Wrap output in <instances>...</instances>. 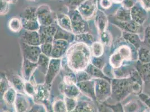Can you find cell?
<instances>
[{
  "mask_svg": "<svg viewBox=\"0 0 150 112\" xmlns=\"http://www.w3.org/2000/svg\"><path fill=\"white\" fill-rule=\"evenodd\" d=\"M1 112H5L4 111H1Z\"/></svg>",
  "mask_w": 150,
  "mask_h": 112,
  "instance_id": "58",
  "label": "cell"
},
{
  "mask_svg": "<svg viewBox=\"0 0 150 112\" xmlns=\"http://www.w3.org/2000/svg\"><path fill=\"white\" fill-rule=\"evenodd\" d=\"M144 40L146 42V43L150 47V26L145 31Z\"/></svg>",
  "mask_w": 150,
  "mask_h": 112,
  "instance_id": "51",
  "label": "cell"
},
{
  "mask_svg": "<svg viewBox=\"0 0 150 112\" xmlns=\"http://www.w3.org/2000/svg\"><path fill=\"white\" fill-rule=\"evenodd\" d=\"M111 85L112 94L110 98L115 101L114 104L125 99L132 89L131 82L123 78L113 79Z\"/></svg>",
  "mask_w": 150,
  "mask_h": 112,
  "instance_id": "2",
  "label": "cell"
},
{
  "mask_svg": "<svg viewBox=\"0 0 150 112\" xmlns=\"http://www.w3.org/2000/svg\"><path fill=\"white\" fill-rule=\"evenodd\" d=\"M77 105L71 112H98V104L91 99H77Z\"/></svg>",
  "mask_w": 150,
  "mask_h": 112,
  "instance_id": "14",
  "label": "cell"
},
{
  "mask_svg": "<svg viewBox=\"0 0 150 112\" xmlns=\"http://www.w3.org/2000/svg\"><path fill=\"white\" fill-rule=\"evenodd\" d=\"M116 19L120 22H128L132 20L131 10L123 6L120 7L115 13Z\"/></svg>",
  "mask_w": 150,
  "mask_h": 112,
  "instance_id": "25",
  "label": "cell"
},
{
  "mask_svg": "<svg viewBox=\"0 0 150 112\" xmlns=\"http://www.w3.org/2000/svg\"><path fill=\"white\" fill-rule=\"evenodd\" d=\"M37 7H28L21 15V19L25 20H38L37 13Z\"/></svg>",
  "mask_w": 150,
  "mask_h": 112,
  "instance_id": "31",
  "label": "cell"
},
{
  "mask_svg": "<svg viewBox=\"0 0 150 112\" xmlns=\"http://www.w3.org/2000/svg\"><path fill=\"white\" fill-rule=\"evenodd\" d=\"M0 87H1V95H4V94L6 92L7 90L10 87L9 86L8 82L6 78L5 77H1V82H0Z\"/></svg>",
  "mask_w": 150,
  "mask_h": 112,
  "instance_id": "45",
  "label": "cell"
},
{
  "mask_svg": "<svg viewBox=\"0 0 150 112\" xmlns=\"http://www.w3.org/2000/svg\"><path fill=\"white\" fill-rule=\"evenodd\" d=\"M125 112H140L141 106L136 100H131L123 106Z\"/></svg>",
  "mask_w": 150,
  "mask_h": 112,
  "instance_id": "34",
  "label": "cell"
},
{
  "mask_svg": "<svg viewBox=\"0 0 150 112\" xmlns=\"http://www.w3.org/2000/svg\"><path fill=\"white\" fill-rule=\"evenodd\" d=\"M57 29L58 28L55 24L49 26L40 25L38 32L40 35L41 44L45 43H53Z\"/></svg>",
  "mask_w": 150,
  "mask_h": 112,
  "instance_id": "10",
  "label": "cell"
},
{
  "mask_svg": "<svg viewBox=\"0 0 150 112\" xmlns=\"http://www.w3.org/2000/svg\"><path fill=\"white\" fill-rule=\"evenodd\" d=\"M21 48L23 50L24 58L31 62L37 63L39 57L42 53L40 46H33L22 42Z\"/></svg>",
  "mask_w": 150,
  "mask_h": 112,
  "instance_id": "11",
  "label": "cell"
},
{
  "mask_svg": "<svg viewBox=\"0 0 150 112\" xmlns=\"http://www.w3.org/2000/svg\"><path fill=\"white\" fill-rule=\"evenodd\" d=\"M144 102H145V103H146L147 106H149V108H150V98H148V99L145 100H144Z\"/></svg>",
  "mask_w": 150,
  "mask_h": 112,
  "instance_id": "55",
  "label": "cell"
},
{
  "mask_svg": "<svg viewBox=\"0 0 150 112\" xmlns=\"http://www.w3.org/2000/svg\"><path fill=\"white\" fill-rule=\"evenodd\" d=\"M38 63L24 58L23 65V75L25 81H30L34 72L37 69Z\"/></svg>",
  "mask_w": 150,
  "mask_h": 112,
  "instance_id": "19",
  "label": "cell"
},
{
  "mask_svg": "<svg viewBox=\"0 0 150 112\" xmlns=\"http://www.w3.org/2000/svg\"><path fill=\"white\" fill-rule=\"evenodd\" d=\"M38 112H44V111H41V110H40V109H39V111H38Z\"/></svg>",
  "mask_w": 150,
  "mask_h": 112,
  "instance_id": "57",
  "label": "cell"
},
{
  "mask_svg": "<svg viewBox=\"0 0 150 112\" xmlns=\"http://www.w3.org/2000/svg\"><path fill=\"white\" fill-rule=\"evenodd\" d=\"M23 28L28 31H38L40 25L38 20H25L21 19Z\"/></svg>",
  "mask_w": 150,
  "mask_h": 112,
  "instance_id": "29",
  "label": "cell"
},
{
  "mask_svg": "<svg viewBox=\"0 0 150 112\" xmlns=\"http://www.w3.org/2000/svg\"><path fill=\"white\" fill-rule=\"evenodd\" d=\"M142 112H150V108H146Z\"/></svg>",
  "mask_w": 150,
  "mask_h": 112,
  "instance_id": "56",
  "label": "cell"
},
{
  "mask_svg": "<svg viewBox=\"0 0 150 112\" xmlns=\"http://www.w3.org/2000/svg\"><path fill=\"white\" fill-rule=\"evenodd\" d=\"M98 112H114L112 108L106 103H98Z\"/></svg>",
  "mask_w": 150,
  "mask_h": 112,
  "instance_id": "46",
  "label": "cell"
},
{
  "mask_svg": "<svg viewBox=\"0 0 150 112\" xmlns=\"http://www.w3.org/2000/svg\"><path fill=\"white\" fill-rule=\"evenodd\" d=\"M69 42L65 40H54L53 42V50L50 58H61L69 49Z\"/></svg>",
  "mask_w": 150,
  "mask_h": 112,
  "instance_id": "12",
  "label": "cell"
},
{
  "mask_svg": "<svg viewBox=\"0 0 150 112\" xmlns=\"http://www.w3.org/2000/svg\"><path fill=\"white\" fill-rule=\"evenodd\" d=\"M112 0H100V6L104 9H108L110 8L112 5Z\"/></svg>",
  "mask_w": 150,
  "mask_h": 112,
  "instance_id": "50",
  "label": "cell"
},
{
  "mask_svg": "<svg viewBox=\"0 0 150 112\" xmlns=\"http://www.w3.org/2000/svg\"><path fill=\"white\" fill-rule=\"evenodd\" d=\"M77 85L81 92L85 96L96 102L95 91V82L93 79L88 81L78 82L77 83Z\"/></svg>",
  "mask_w": 150,
  "mask_h": 112,
  "instance_id": "15",
  "label": "cell"
},
{
  "mask_svg": "<svg viewBox=\"0 0 150 112\" xmlns=\"http://www.w3.org/2000/svg\"><path fill=\"white\" fill-rule=\"evenodd\" d=\"M95 91L96 102L105 103L112 94V85L108 80L104 79H94Z\"/></svg>",
  "mask_w": 150,
  "mask_h": 112,
  "instance_id": "3",
  "label": "cell"
},
{
  "mask_svg": "<svg viewBox=\"0 0 150 112\" xmlns=\"http://www.w3.org/2000/svg\"><path fill=\"white\" fill-rule=\"evenodd\" d=\"M75 41L78 43L85 44L88 47H91L95 42L94 37L88 32L75 35Z\"/></svg>",
  "mask_w": 150,
  "mask_h": 112,
  "instance_id": "28",
  "label": "cell"
},
{
  "mask_svg": "<svg viewBox=\"0 0 150 112\" xmlns=\"http://www.w3.org/2000/svg\"><path fill=\"white\" fill-rule=\"evenodd\" d=\"M91 52L85 44L76 43L67 51V63L70 69L78 72L85 70L91 63Z\"/></svg>",
  "mask_w": 150,
  "mask_h": 112,
  "instance_id": "1",
  "label": "cell"
},
{
  "mask_svg": "<svg viewBox=\"0 0 150 112\" xmlns=\"http://www.w3.org/2000/svg\"><path fill=\"white\" fill-rule=\"evenodd\" d=\"M50 57L45 56L43 53L39 56L38 61V69L42 74L46 75L50 63Z\"/></svg>",
  "mask_w": 150,
  "mask_h": 112,
  "instance_id": "23",
  "label": "cell"
},
{
  "mask_svg": "<svg viewBox=\"0 0 150 112\" xmlns=\"http://www.w3.org/2000/svg\"><path fill=\"white\" fill-rule=\"evenodd\" d=\"M75 35L73 33L64 30L61 28H58L57 31L55 34L54 40L62 39L68 41L69 43L75 41Z\"/></svg>",
  "mask_w": 150,
  "mask_h": 112,
  "instance_id": "26",
  "label": "cell"
},
{
  "mask_svg": "<svg viewBox=\"0 0 150 112\" xmlns=\"http://www.w3.org/2000/svg\"><path fill=\"white\" fill-rule=\"evenodd\" d=\"M24 92L29 97H33L36 92V87L30 81H25Z\"/></svg>",
  "mask_w": 150,
  "mask_h": 112,
  "instance_id": "38",
  "label": "cell"
},
{
  "mask_svg": "<svg viewBox=\"0 0 150 112\" xmlns=\"http://www.w3.org/2000/svg\"><path fill=\"white\" fill-rule=\"evenodd\" d=\"M76 74L77 83L81 82L88 81V80H91L93 79L91 76L85 70L76 72Z\"/></svg>",
  "mask_w": 150,
  "mask_h": 112,
  "instance_id": "39",
  "label": "cell"
},
{
  "mask_svg": "<svg viewBox=\"0 0 150 112\" xmlns=\"http://www.w3.org/2000/svg\"><path fill=\"white\" fill-rule=\"evenodd\" d=\"M28 95L21 93H18L13 104L15 112H29L33 108Z\"/></svg>",
  "mask_w": 150,
  "mask_h": 112,
  "instance_id": "9",
  "label": "cell"
},
{
  "mask_svg": "<svg viewBox=\"0 0 150 112\" xmlns=\"http://www.w3.org/2000/svg\"><path fill=\"white\" fill-rule=\"evenodd\" d=\"M50 88L45 84L38 85L36 86V92L33 100L37 104H41L47 101L50 98Z\"/></svg>",
  "mask_w": 150,
  "mask_h": 112,
  "instance_id": "16",
  "label": "cell"
},
{
  "mask_svg": "<svg viewBox=\"0 0 150 112\" xmlns=\"http://www.w3.org/2000/svg\"><path fill=\"white\" fill-rule=\"evenodd\" d=\"M136 0H124L122 2V6L131 10L136 4Z\"/></svg>",
  "mask_w": 150,
  "mask_h": 112,
  "instance_id": "48",
  "label": "cell"
},
{
  "mask_svg": "<svg viewBox=\"0 0 150 112\" xmlns=\"http://www.w3.org/2000/svg\"><path fill=\"white\" fill-rule=\"evenodd\" d=\"M69 16L71 20L72 31L75 35L88 33V26L87 21L82 17L77 9H69Z\"/></svg>",
  "mask_w": 150,
  "mask_h": 112,
  "instance_id": "4",
  "label": "cell"
},
{
  "mask_svg": "<svg viewBox=\"0 0 150 112\" xmlns=\"http://www.w3.org/2000/svg\"><path fill=\"white\" fill-rule=\"evenodd\" d=\"M63 99L65 101L68 112H72L77 105V101H78L77 99H74V98H69L66 96H64Z\"/></svg>",
  "mask_w": 150,
  "mask_h": 112,
  "instance_id": "41",
  "label": "cell"
},
{
  "mask_svg": "<svg viewBox=\"0 0 150 112\" xmlns=\"http://www.w3.org/2000/svg\"><path fill=\"white\" fill-rule=\"evenodd\" d=\"M10 4L4 0H1V15H4L8 12Z\"/></svg>",
  "mask_w": 150,
  "mask_h": 112,
  "instance_id": "47",
  "label": "cell"
},
{
  "mask_svg": "<svg viewBox=\"0 0 150 112\" xmlns=\"http://www.w3.org/2000/svg\"><path fill=\"white\" fill-rule=\"evenodd\" d=\"M42 53L44 55L51 57L53 50V43H45L40 45Z\"/></svg>",
  "mask_w": 150,
  "mask_h": 112,
  "instance_id": "43",
  "label": "cell"
},
{
  "mask_svg": "<svg viewBox=\"0 0 150 112\" xmlns=\"http://www.w3.org/2000/svg\"><path fill=\"white\" fill-rule=\"evenodd\" d=\"M108 104L112 108L114 112H125L123 107L120 103H117L112 104Z\"/></svg>",
  "mask_w": 150,
  "mask_h": 112,
  "instance_id": "49",
  "label": "cell"
},
{
  "mask_svg": "<svg viewBox=\"0 0 150 112\" xmlns=\"http://www.w3.org/2000/svg\"><path fill=\"white\" fill-rule=\"evenodd\" d=\"M62 61L61 58H50L47 72L45 76V84L50 88L57 75L60 71Z\"/></svg>",
  "mask_w": 150,
  "mask_h": 112,
  "instance_id": "7",
  "label": "cell"
},
{
  "mask_svg": "<svg viewBox=\"0 0 150 112\" xmlns=\"http://www.w3.org/2000/svg\"><path fill=\"white\" fill-rule=\"evenodd\" d=\"M52 111L53 112H69L64 100L62 99L54 100L52 104Z\"/></svg>",
  "mask_w": 150,
  "mask_h": 112,
  "instance_id": "35",
  "label": "cell"
},
{
  "mask_svg": "<svg viewBox=\"0 0 150 112\" xmlns=\"http://www.w3.org/2000/svg\"><path fill=\"white\" fill-rule=\"evenodd\" d=\"M131 58V50L127 45H122L110 56L109 63L114 69H119L125 60H129Z\"/></svg>",
  "mask_w": 150,
  "mask_h": 112,
  "instance_id": "5",
  "label": "cell"
},
{
  "mask_svg": "<svg viewBox=\"0 0 150 112\" xmlns=\"http://www.w3.org/2000/svg\"><path fill=\"white\" fill-rule=\"evenodd\" d=\"M117 24L126 32L137 34L142 30L141 25L133 20L128 22H120L118 21Z\"/></svg>",
  "mask_w": 150,
  "mask_h": 112,
  "instance_id": "22",
  "label": "cell"
},
{
  "mask_svg": "<svg viewBox=\"0 0 150 112\" xmlns=\"http://www.w3.org/2000/svg\"><path fill=\"white\" fill-rule=\"evenodd\" d=\"M85 0H64L69 9H76Z\"/></svg>",
  "mask_w": 150,
  "mask_h": 112,
  "instance_id": "44",
  "label": "cell"
},
{
  "mask_svg": "<svg viewBox=\"0 0 150 112\" xmlns=\"http://www.w3.org/2000/svg\"><path fill=\"white\" fill-rule=\"evenodd\" d=\"M95 24L99 33L106 30L108 25V19L106 14L103 11L97 10L95 15Z\"/></svg>",
  "mask_w": 150,
  "mask_h": 112,
  "instance_id": "20",
  "label": "cell"
},
{
  "mask_svg": "<svg viewBox=\"0 0 150 112\" xmlns=\"http://www.w3.org/2000/svg\"><path fill=\"white\" fill-rule=\"evenodd\" d=\"M58 25L64 30L73 33L71 20L69 16L65 13H59L57 16Z\"/></svg>",
  "mask_w": 150,
  "mask_h": 112,
  "instance_id": "21",
  "label": "cell"
},
{
  "mask_svg": "<svg viewBox=\"0 0 150 112\" xmlns=\"http://www.w3.org/2000/svg\"><path fill=\"white\" fill-rule=\"evenodd\" d=\"M78 11L86 20L95 16L97 11V4L96 0H85L77 7Z\"/></svg>",
  "mask_w": 150,
  "mask_h": 112,
  "instance_id": "8",
  "label": "cell"
},
{
  "mask_svg": "<svg viewBox=\"0 0 150 112\" xmlns=\"http://www.w3.org/2000/svg\"><path fill=\"white\" fill-rule=\"evenodd\" d=\"M12 85L18 93H23L24 92L25 81L18 75H14L12 78Z\"/></svg>",
  "mask_w": 150,
  "mask_h": 112,
  "instance_id": "32",
  "label": "cell"
},
{
  "mask_svg": "<svg viewBox=\"0 0 150 112\" xmlns=\"http://www.w3.org/2000/svg\"><path fill=\"white\" fill-rule=\"evenodd\" d=\"M132 20L136 22L138 24L142 25L144 24L147 18V12L142 6L138 4L133 7L131 9Z\"/></svg>",
  "mask_w": 150,
  "mask_h": 112,
  "instance_id": "18",
  "label": "cell"
},
{
  "mask_svg": "<svg viewBox=\"0 0 150 112\" xmlns=\"http://www.w3.org/2000/svg\"><path fill=\"white\" fill-rule=\"evenodd\" d=\"M103 56L99 57L92 56L91 59V63L94 66L101 69H103L105 65L104 58Z\"/></svg>",
  "mask_w": 150,
  "mask_h": 112,
  "instance_id": "40",
  "label": "cell"
},
{
  "mask_svg": "<svg viewBox=\"0 0 150 112\" xmlns=\"http://www.w3.org/2000/svg\"><path fill=\"white\" fill-rule=\"evenodd\" d=\"M91 55L93 57H99L103 56L104 45L100 42H95L91 46Z\"/></svg>",
  "mask_w": 150,
  "mask_h": 112,
  "instance_id": "33",
  "label": "cell"
},
{
  "mask_svg": "<svg viewBox=\"0 0 150 112\" xmlns=\"http://www.w3.org/2000/svg\"><path fill=\"white\" fill-rule=\"evenodd\" d=\"M112 2L115 4H120L124 1V0H112Z\"/></svg>",
  "mask_w": 150,
  "mask_h": 112,
  "instance_id": "54",
  "label": "cell"
},
{
  "mask_svg": "<svg viewBox=\"0 0 150 112\" xmlns=\"http://www.w3.org/2000/svg\"><path fill=\"white\" fill-rule=\"evenodd\" d=\"M61 90L64 96L77 99L80 97L81 93L77 84L71 82L63 81Z\"/></svg>",
  "mask_w": 150,
  "mask_h": 112,
  "instance_id": "13",
  "label": "cell"
},
{
  "mask_svg": "<svg viewBox=\"0 0 150 112\" xmlns=\"http://www.w3.org/2000/svg\"><path fill=\"white\" fill-rule=\"evenodd\" d=\"M31 1H34V0H31Z\"/></svg>",
  "mask_w": 150,
  "mask_h": 112,
  "instance_id": "59",
  "label": "cell"
},
{
  "mask_svg": "<svg viewBox=\"0 0 150 112\" xmlns=\"http://www.w3.org/2000/svg\"><path fill=\"white\" fill-rule=\"evenodd\" d=\"M8 25L10 30L15 33L19 32L23 28L21 20L17 18H14L10 20Z\"/></svg>",
  "mask_w": 150,
  "mask_h": 112,
  "instance_id": "36",
  "label": "cell"
},
{
  "mask_svg": "<svg viewBox=\"0 0 150 112\" xmlns=\"http://www.w3.org/2000/svg\"><path fill=\"white\" fill-rule=\"evenodd\" d=\"M85 71H86L88 74L91 76L93 79H104L108 80V77L104 74L102 69L94 66V65H92L91 63L89 64V65L86 67V69H85Z\"/></svg>",
  "mask_w": 150,
  "mask_h": 112,
  "instance_id": "24",
  "label": "cell"
},
{
  "mask_svg": "<svg viewBox=\"0 0 150 112\" xmlns=\"http://www.w3.org/2000/svg\"><path fill=\"white\" fill-rule=\"evenodd\" d=\"M140 4L146 10H150V0H139Z\"/></svg>",
  "mask_w": 150,
  "mask_h": 112,
  "instance_id": "52",
  "label": "cell"
},
{
  "mask_svg": "<svg viewBox=\"0 0 150 112\" xmlns=\"http://www.w3.org/2000/svg\"><path fill=\"white\" fill-rule=\"evenodd\" d=\"M4 1H6L7 2L9 3L10 4H15L17 1V0H4Z\"/></svg>",
  "mask_w": 150,
  "mask_h": 112,
  "instance_id": "53",
  "label": "cell"
},
{
  "mask_svg": "<svg viewBox=\"0 0 150 112\" xmlns=\"http://www.w3.org/2000/svg\"><path fill=\"white\" fill-rule=\"evenodd\" d=\"M22 42L33 45L40 46L41 42L40 35L38 31H28L24 30L21 35Z\"/></svg>",
  "mask_w": 150,
  "mask_h": 112,
  "instance_id": "17",
  "label": "cell"
},
{
  "mask_svg": "<svg viewBox=\"0 0 150 112\" xmlns=\"http://www.w3.org/2000/svg\"><path fill=\"white\" fill-rule=\"evenodd\" d=\"M100 39L102 44L104 45H109L112 42V36L108 31H104L99 33Z\"/></svg>",
  "mask_w": 150,
  "mask_h": 112,
  "instance_id": "42",
  "label": "cell"
},
{
  "mask_svg": "<svg viewBox=\"0 0 150 112\" xmlns=\"http://www.w3.org/2000/svg\"><path fill=\"white\" fill-rule=\"evenodd\" d=\"M138 56L139 60L142 62L146 63L150 62V50L146 48L142 47L139 48V52H138Z\"/></svg>",
  "mask_w": 150,
  "mask_h": 112,
  "instance_id": "37",
  "label": "cell"
},
{
  "mask_svg": "<svg viewBox=\"0 0 150 112\" xmlns=\"http://www.w3.org/2000/svg\"><path fill=\"white\" fill-rule=\"evenodd\" d=\"M17 93L18 92L13 86H10L7 90L6 92L2 95V98L7 105L13 106L16 98Z\"/></svg>",
  "mask_w": 150,
  "mask_h": 112,
  "instance_id": "27",
  "label": "cell"
},
{
  "mask_svg": "<svg viewBox=\"0 0 150 112\" xmlns=\"http://www.w3.org/2000/svg\"><path fill=\"white\" fill-rule=\"evenodd\" d=\"M38 21L41 26H49L54 24L57 16L48 5H42L37 7Z\"/></svg>",
  "mask_w": 150,
  "mask_h": 112,
  "instance_id": "6",
  "label": "cell"
},
{
  "mask_svg": "<svg viewBox=\"0 0 150 112\" xmlns=\"http://www.w3.org/2000/svg\"><path fill=\"white\" fill-rule=\"evenodd\" d=\"M123 37L125 39L133 44L135 47L137 48H139L141 45V40L137 34L124 31L123 33Z\"/></svg>",
  "mask_w": 150,
  "mask_h": 112,
  "instance_id": "30",
  "label": "cell"
}]
</instances>
